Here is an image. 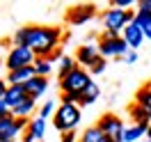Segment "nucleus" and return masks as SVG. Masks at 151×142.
I'll return each mask as SVG.
<instances>
[{
  "label": "nucleus",
  "instance_id": "obj_1",
  "mask_svg": "<svg viewBox=\"0 0 151 142\" xmlns=\"http://www.w3.org/2000/svg\"><path fill=\"white\" fill-rule=\"evenodd\" d=\"M28 30V48L35 50L37 57L50 60L62 41V28L53 25H25Z\"/></svg>",
  "mask_w": 151,
  "mask_h": 142
},
{
  "label": "nucleus",
  "instance_id": "obj_2",
  "mask_svg": "<svg viewBox=\"0 0 151 142\" xmlns=\"http://www.w3.org/2000/svg\"><path fill=\"white\" fill-rule=\"evenodd\" d=\"M80 108L78 105H69V103H60L57 105L55 115H53V126H55L57 131L62 133H73L78 128V124H80Z\"/></svg>",
  "mask_w": 151,
  "mask_h": 142
},
{
  "label": "nucleus",
  "instance_id": "obj_3",
  "mask_svg": "<svg viewBox=\"0 0 151 142\" xmlns=\"http://www.w3.org/2000/svg\"><path fill=\"white\" fill-rule=\"evenodd\" d=\"M92 83V74L83 69V66H76L73 71H69L66 76L60 78V92L62 94H80L87 89V85Z\"/></svg>",
  "mask_w": 151,
  "mask_h": 142
},
{
  "label": "nucleus",
  "instance_id": "obj_4",
  "mask_svg": "<svg viewBox=\"0 0 151 142\" xmlns=\"http://www.w3.org/2000/svg\"><path fill=\"white\" fill-rule=\"evenodd\" d=\"M133 19H135V12H126V9H117V7H110V9L103 12V30H114V32H124L126 25H131Z\"/></svg>",
  "mask_w": 151,
  "mask_h": 142
},
{
  "label": "nucleus",
  "instance_id": "obj_5",
  "mask_svg": "<svg viewBox=\"0 0 151 142\" xmlns=\"http://www.w3.org/2000/svg\"><path fill=\"white\" fill-rule=\"evenodd\" d=\"M30 119H16L14 115L0 117V142H14L19 135L28 131Z\"/></svg>",
  "mask_w": 151,
  "mask_h": 142
},
{
  "label": "nucleus",
  "instance_id": "obj_6",
  "mask_svg": "<svg viewBox=\"0 0 151 142\" xmlns=\"http://www.w3.org/2000/svg\"><path fill=\"white\" fill-rule=\"evenodd\" d=\"M35 62H37V55L28 46H14L9 50L7 60H5V64H7L9 71H16V69H23V66H32Z\"/></svg>",
  "mask_w": 151,
  "mask_h": 142
},
{
  "label": "nucleus",
  "instance_id": "obj_7",
  "mask_svg": "<svg viewBox=\"0 0 151 142\" xmlns=\"http://www.w3.org/2000/svg\"><path fill=\"white\" fill-rule=\"evenodd\" d=\"M96 126L101 128V133H103L110 142H122L124 131H126V128H124V122L117 117V115H103Z\"/></svg>",
  "mask_w": 151,
  "mask_h": 142
},
{
  "label": "nucleus",
  "instance_id": "obj_8",
  "mask_svg": "<svg viewBox=\"0 0 151 142\" xmlns=\"http://www.w3.org/2000/svg\"><path fill=\"white\" fill-rule=\"evenodd\" d=\"M128 50H131V48L124 41V37L110 39V41H99V53H101L103 60H108V57H126Z\"/></svg>",
  "mask_w": 151,
  "mask_h": 142
},
{
  "label": "nucleus",
  "instance_id": "obj_9",
  "mask_svg": "<svg viewBox=\"0 0 151 142\" xmlns=\"http://www.w3.org/2000/svg\"><path fill=\"white\" fill-rule=\"evenodd\" d=\"M76 64L83 66V69H92V66L99 62V57H101V53H99V46L96 44H83V46L76 50Z\"/></svg>",
  "mask_w": 151,
  "mask_h": 142
},
{
  "label": "nucleus",
  "instance_id": "obj_10",
  "mask_svg": "<svg viewBox=\"0 0 151 142\" xmlns=\"http://www.w3.org/2000/svg\"><path fill=\"white\" fill-rule=\"evenodd\" d=\"M94 14H96V7H94V5H76V7L69 9L66 21H69L71 25H85V23L92 21Z\"/></svg>",
  "mask_w": 151,
  "mask_h": 142
},
{
  "label": "nucleus",
  "instance_id": "obj_11",
  "mask_svg": "<svg viewBox=\"0 0 151 142\" xmlns=\"http://www.w3.org/2000/svg\"><path fill=\"white\" fill-rule=\"evenodd\" d=\"M30 96L28 92H25V87L23 85H9L7 87V92H5V96H2V101H5V105L9 108V110H14V108H19L23 101H28Z\"/></svg>",
  "mask_w": 151,
  "mask_h": 142
},
{
  "label": "nucleus",
  "instance_id": "obj_12",
  "mask_svg": "<svg viewBox=\"0 0 151 142\" xmlns=\"http://www.w3.org/2000/svg\"><path fill=\"white\" fill-rule=\"evenodd\" d=\"M32 78H37L35 64L32 66H23V69H16V71H9L5 80H7V85H28Z\"/></svg>",
  "mask_w": 151,
  "mask_h": 142
},
{
  "label": "nucleus",
  "instance_id": "obj_13",
  "mask_svg": "<svg viewBox=\"0 0 151 142\" xmlns=\"http://www.w3.org/2000/svg\"><path fill=\"white\" fill-rule=\"evenodd\" d=\"M122 37H124V41L128 44V48L131 50H137V48L142 46V41H144V32H142L137 25H126V30L122 32Z\"/></svg>",
  "mask_w": 151,
  "mask_h": 142
},
{
  "label": "nucleus",
  "instance_id": "obj_14",
  "mask_svg": "<svg viewBox=\"0 0 151 142\" xmlns=\"http://www.w3.org/2000/svg\"><path fill=\"white\" fill-rule=\"evenodd\" d=\"M23 87H25V92H28L30 99H35V101H37L39 96L48 89V78H39L37 76V78H32L28 85H23Z\"/></svg>",
  "mask_w": 151,
  "mask_h": 142
},
{
  "label": "nucleus",
  "instance_id": "obj_15",
  "mask_svg": "<svg viewBox=\"0 0 151 142\" xmlns=\"http://www.w3.org/2000/svg\"><path fill=\"white\" fill-rule=\"evenodd\" d=\"M147 131H149V126H140V124H133V126H128V128L124 131L122 142H140L142 138H147Z\"/></svg>",
  "mask_w": 151,
  "mask_h": 142
},
{
  "label": "nucleus",
  "instance_id": "obj_16",
  "mask_svg": "<svg viewBox=\"0 0 151 142\" xmlns=\"http://www.w3.org/2000/svg\"><path fill=\"white\" fill-rule=\"evenodd\" d=\"M133 103H137L140 108H144V112L149 115V119H151V85H144L142 89H137Z\"/></svg>",
  "mask_w": 151,
  "mask_h": 142
},
{
  "label": "nucleus",
  "instance_id": "obj_17",
  "mask_svg": "<svg viewBox=\"0 0 151 142\" xmlns=\"http://www.w3.org/2000/svg\"><path fill=\"white\" fill-rule=\"evenodd\" d=\"M35 105H37V101H35V99H28V101H23L19 108H14L12 115H14L16 119H30V115L35 112Z\"/></svg>",
  "mask_w": 151,
  "mask_h": 142
},
{
  "label": "nucleus",
  "instance_id": "obj_18",
  "mask_svg": "<svg viewBox=\"0 0 151 142\" xmlns=\"http://www.w3.org/2000/svg\"><path fill=\"white\" fill-rule=\"evenodd\" d=\"M128 117H131L135 124H140V126H149V124H151L149 115L144 112V108H140L137 103H133L131 108H128Z\"/></svg>",
  "mask_w": 151,
  "mask_h": 142
},
{
  "label": "nucleus",
  "instance_id": "obj_19",
  "mask_svg": "<svg viewBox=\"0 0 151 142\" xmlns=\"http://www.w3.org/2000/svg\"><path fill=\"white\" fill-rule=\"evenodd\" d=\"M105 135L101 133V128L99 126H89V128H85V131L80 133V140L78 142H103Z\"/></svg>",
  "mask_w": 151,
  "mask_h": 142
},
{
  "label": "nucleus",
  "instance_id": "obj_20",
  "mask_svg": "<svg viewBox=\"0 0 151 142\" xmlns=\"http://www.w3.org/2000/svg\"><path fill=\"white\" fill-rule=\"evenodd\" d=\"M76 57H69V55H62L60 60H57V76L62 78V76H66L69 71H73L76 69Z\"/></svg>",
  "mask_w": 151,
  "mask_h": 142
},
{
  "label": "nucleus",
  "instance_id": "obj_21",
  "mask_svg": "<svg viewBox=\"0 0 151 142\" xmlns=\"http://www.w3.org/2000/svg\"><path fill=\"white\" fill-rule=\"evenodd\" d=\"M28 131L37 138V142L46 135V119H41V117H35V119H30V126H28Z\"/></svg>",
  "mask_w": 151,
  "mask_h": 142
},
{
  "label": "nucleus",
  "instance_id": "obj_22",
  "mask_svg": "<svg viewBox=\"0 0 151 142\" xmlns=\"http://www.w3.org/2000/svg\"><path fill=\"white\" fill-rule=\"evenodd\" d=\"M99 94H101V89H99V85H96L94 80L87 85V89L83 92V101H80V105H92L99 99Z\"/></svg>",
  "mask_w": 151,
  "mask_h": 142
},
{
  "label": "nucleus",
  "instance_id": "obj_23",
  "mask_svg": "<svg viewBox=\"0 0 151 142\" xmlns=\"http://www.w3.org/2000/svg\"><path fill=\"white\" fill-rule=\"evenodd\" d=\"M35 71H37L39 78H48V76H50V71H53V60L37 57V62H35Z\"/></svg>",
  "mask_w": 151,
  "mask_h": 142
},
{
  "label": "nucleus",
  "instance_id": "obj_24",
  "mask_svg": "<svg viewBox=\"0 0 151 142\" xmlns=\"http://www.w3.org/2000/svg\"><path fill=\"white\" fill-rule=\"evenodd\" d=\"M133 25H137V28L144 32V30L151 25V12H140V9H135V19H133Z\"/></svg>",
  "mask_w": 151,
  "mask_h": 142
},
{
  "label": "nucleus",
  "instance_id": "obj_25",
  "mask_svg": "<svg viewBox=\"0 0 151 142\" xmlns=\"http://www.w3.org/2000/svg\"><path fill=\"white\" fill-rule=\"evenodd\" d=\"M55 110H57V105H55V101L50 99V101H46V103L39 108V112H37V117H41V119H48L50 115H55Z\"/></svg>",
  "mask_w": 151,
  "mask_h": 142
},
{
  "label": "nucleus",
  "instance_id": "obj_26",
  "mask_svg": "<svg viewBox=\"0 0 151 142\" xmlns=\"http://www.w3.org/2000/svg\"><path fill=\"white\" fill-rule=\"evenodd\" d=\"M110 5L112 7H117V9H126V12H131L133 5H137L135 0H110Z\"/></svg>",
  "mask_w": 151,
  "mask_h": 142
},
{
  "label": "nucleus",
  "instance_id": "obj_27",
  "mask_svg": "<svg viewBox=\"0 0 151 142\" xmlns=\"http://www.w3.org/2000/svg\"><path fill=\"white\" fill-rule=\"evenodd\" d=\"M105 64H108V60L99 57V62H96V64L89 69V74H92V76H99V74H103V71H105Z\"/></svg>",
  "mask_w": 151,
  "mask_h": 142
},
{
  "label": "nucleus",
  "instance_id": "obj_28",
  "mask_svg": "<svg viewBox=\"0 0 151 142\" xmlns=\"http://www.w3.org/2000/svg\"><path fill=\"white\" fill-rule=\"evenodd\" d=\"M119 37H122V32H114V30H103L101 41H110V39H119Z\"/></svg>",
  "mask_w": 151,
  "mask_h": 142
},
{
  "label": "nucleus",
  "instance_id": "obj_29",
  "mask_svg": "<svg viewBox=\"0 0 151 142\" xmlns=\"http://www.w3.org/2000/svg\"><path fill=\"white\" fill-rule=\"evenodd\" d=\"M137 9L140 12H151V0H137Z\"/></svg>",
  "mask_w": 151,
  "mask_h": 142
},
{
  "label": "nucleus",
  "instance_id": "obj_30",
  "mask_svg": "<svg viewBox=\"0 0 151 142\" xmlns=\"http://www.w3.org/2000/svg\"><path fill=\"white\" fill-rule=\"evenodd\" d=\"M124 62H126V64H135V62H137V53H135V50H128V55L124 57Z\"/></svg>",
  "mask_w": 151,
  "mask_h": 142
},
{
  "label": "nucleus",
  "instance_id": "obj_31",
  "mask_svg": "<svg viewBox=\"0 0 151 142\" xmlns=\"http://www.w3.org/2000/svg\"><path fill=\"white\" fill-rule=\"evenodd\" d=\"M78 140H80V138H78L76 133H64V135H62V140H60V142H78Z\"/></svg>",
  "mask_w": 151,
  "mask_h": 142
},
{
  "label": "nucleus",
  "instance_id": "obj_32",
  "mask_svg": "<svg viewBox=\"0 0 151 142\" xmlns=\"http://www.w3.org/2000/svg\"><path fill=\"white\" fill-rule=\"evenodd\" d=\"M12 115V110L5 105V101H2V96H0V117H9Z\"/></svg>",
  "mask_w": 151,
  "mask_h": 142
},
{
  "label": "nucleus",
  "instance_id": "obj_33",
  "mask_svg": "<svg viewBox=\"0 0 151 142\" xmlns=\"http://www.w3.org/2000/svg\"><path fill=\"white\" fill-rule=\"evenodd\" d=\"M7 80H2V78H0V96H5V92H7Z\"/></svg>",
  "mask_w": 151,
  "mask_h": 142
},
{
  "label": "nucleus",
  "instance_id": "obj_34",
  "mask_svg": "<svg viewBox=\"0 0 151 142\" xmlns=\"http://www.w3.org/2000/svg\"><path fill=\"white\" fill-rule=\"evenodd\" d=\"M144 39H147V41H151V25L144 30Z\"/></svg>",
  "mask_w": 151,
  "mask_h": 142
},
{
  "label": "nucleus",
  "instance_id": "obj_35",
  "mask_svg": "<svg viewBox=\"0 0 151 142\" xmlns=\"http://www.w3.org/2000/svg\"><path fill=\"white\" fill-rule=\"evenodd\" d=\"M147 140H151V124H149V131H147Z\"/></svg>",
  "mask_w": 151,
  "mask_h": 142
},
{
  "label": "nucleus",
  "instance_id": "obj_36",
  "mask_svg": "<svg viewBox=\"0 0 151 142\" xmlns=\"http://www.w3.org/2000/svg\"><path fill=\"white\" fill-rule=\"evenodd\" d=\"M103 142H110V140H108V138H105V140H103Z\"/></svg>",
  "mask_w": 151,
  "mask_h": 142
},
{
  "label": "nucleus",
  "instance_id": "obj_37",
  "mask_svg": "<svg viewBox=\"0 0 151 142\" xmlns=\"http://www.w3.org/2000/svg\"><path fill=\"white\" fill-rule=\"evenodd\" d=\"M147 142H151V140H147Z\"/></svg>",
  "mask_w": 151,
  "mask_h": 142
}]
</instances>
